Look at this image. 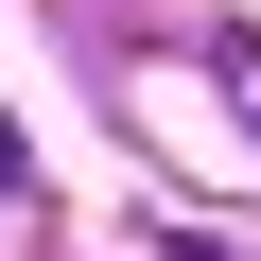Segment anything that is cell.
Returning <instances> with one entry per match:
<instances>
[{"label": "cell", "instance_id": "obj_1", "mask_svg": "<svg viewBox=\"0 0 261 261\" xmlns=\"http://www.w3.org/2000/svg\"><path fill=\"white\" fill-rule=\"evenodd\" d=\"M157 261H244V244H209V226H174V209H157Z\"/></svg>", "mask_w": 261, "mask_h": 261}]
</instances>
